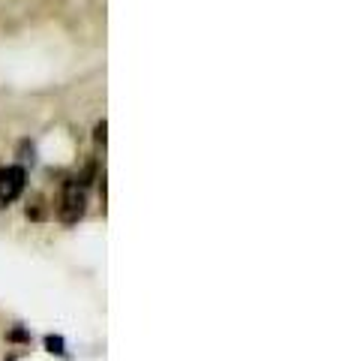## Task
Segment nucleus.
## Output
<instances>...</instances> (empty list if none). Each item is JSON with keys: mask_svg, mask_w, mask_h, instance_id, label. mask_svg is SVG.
Wrapping results in <instances>:
<instances>
[{"mask_svg": "<svg viewBox=\"0 0 342 361\" xmlns=\"http://www.w3.org/2000/svg\"><path fill=\"white\" fill-rule=\"evenodd\" d=\"M25 187H27L25 166H4L0 169V211L13 205V202L25 193Z\"/></svg>", "mask_w": 342, "mask_h": 361, "instance_id": "2", "label": "nucleus"}, {"mask_svg": "<svg viewBox=\"0 0 342 361\" xmlns=\"http://www.w3.org/2000/svg\"><path fill=\"white\" fill-rule=\"evenodd\" d=\"M45 349H49L51 355H66V341L61 334H49L45 337Z\"/></svg>", "mask_w": 342, "mask_h": 361, "instance_id": "4", "label": "nucleus"}, {"mask_svg": "<svg viewBox=\"0 0 342 361\" xmlns=\"http://www.w3.org/2000/svg\"><path fill=\"white\" fill-rule=\"evenodd\" d=\"M106 130H108V123H106V121H99L96 127H94V139H96V145H106Z\"/></svg>", "mask_w": 342, "mask_h": 361, "instance_id": "7", "label": "nucleus"}, {"mask_svg": "<svg viewBox=\"0 0 342 361\" xmlns=\"http://www.w3.org/2000/svg\"><path fill=\"white\" fill-rule=\"evenodd\" d=\"M87 211V196H84V187L72 184V180H66L63 184V193H61V202H57V220L63 226H75L78 220L84 217Z\"/></svg>", "mask_w": 342, "mask_h": 361, "instance_id": "1", "label": "nucleus"}, {"mask_svg": "<svg viewBox=\"0 0 342 361\" xmlns=\"http://www.w3.org/2000/svg\"><path fill=\"white\" fill-rule=\"evenodd\" d=\"M6 341H13V343H30V331L13 329V331H6Z\"/></svg>", "mask_w": 342, "mask_h": 361, "instance_id": "6", "label": "nucleus"}, {"mask_svg": "<svg viewBox=\"0 0 342 361\" xmlns=\"http://www.w3.org/2000/svg\"><path fill=\"white\" fill-rule=\"evenodd\" d=\"M27 217H30V220H45V217H49V211H45L42 196H33V199L27 202Z\"/></svg>", "mask_w": 342, "mask_h": 361, "instance_id": "3", "label": "nucleus"}, {"mask_svg": "<svg viewBox=\"0 0 342 361\" xmlns=\"http://www.w3.org/2000/svg\"><path fill=\"white\" fill-rule=\"evenodd\" d=\"M33 154H37V148H33L27 139L18 145V160H21V163H33Z\"/></svg>", "mask_w": 342, "mask_h": 361, "instance_id": "5", "label": "nucleus"}]
</instances>
